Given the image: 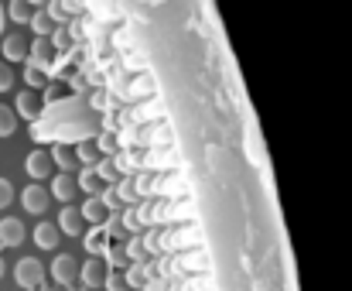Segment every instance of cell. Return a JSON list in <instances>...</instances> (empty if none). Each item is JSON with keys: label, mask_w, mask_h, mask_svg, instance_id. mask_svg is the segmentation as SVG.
I'll return each instance as SVG.
<instances>
[{"label": "cell", "mask_w": 352, "mask_h": 291, "mask_svg": "<svg viewBox=\"0 0 352 291\" xmlns=\"http://www.w3.org/2000/svg\"><path fill=\"white\" fill-rule=\"evenodd\" d=\"M0 250H3V247H0Z\"/></svg>", "instance_id": "obj_33"}, {"label": "cell", "mask_w": 352, "mask_h": 291, "mask_svg": "<svg viewBox=\"0 0 352 291\" xmlns=\"http://www.w3.org/2000/svg\"><path fill=\"white\" fill-rule=\"evenodd\" d=\"M0 52H3V62L10 65V62H28V41L21 38V34H7L3 41H0Z\"/></svg>", "instance_id": "obj_12"}, {"label": "cell", "mask_w": 352, "mask_h": 291, "mask_svg": "<svg viewBox=\"0 0 352 291\" xmlns=\"http://www.w3.org/2000/svg\"><path fill=\"white\" fill-rule=\"evenodd\" d=\"M31 237H34V244H38V247H45V250H55V247H58V240H62L58 226H55V223H45V219L34 226V233H31Z\"/></svg>", "instance_id": "obj_16"}, {"label": "cell", "mask_w": 352, "mask_h": 291, "mask_svg": "<svg viewBox=\"0 0 352 291\" xmlns=\"http://www.w3.org/2000/svg\"><path fill=\"white\" fill-rule=\"evenodd\" d=\"M41 291H48V288H41Z\"/></svg>", "instance_id": "obj_32"}, {"label": "cell", "mask_w": 352, "mask_h": 291, "mask_svg": "<svg viewBox=\"0 0 352 291\" xmlns=\"http://www.w3.org/2000/svg\"><path fill=\"white\" fill-rule=\"evenodd\" d=\"M100 202L107 206V213H120V209H123V202H120V195H117V188H113V185H103Z\"/></svg>", "instance_id": "obj_25"}, {"label": "cell", "mask_w": 352, "mask_h": 291, "mask_svg": "<svg viewBox=\"0 0 352 291\" xmlns=\"http://www.w3.org/2000/svg\"><path fill=\"white\" fill-rule=\"evenodd\" d=\"M82 240H86L89 257H103L107 247H110V233H107V226H93L89 233H82Z\"/></svg>", "instance_id": "obj_15"}, {"label": "cell", "mask_w": 352, "mask_h": 291, "mask_svg": "<svg viewBox=\"0 0 352 291\" xmlns=\"http://www.w3.org/2000/svg\"><path fill=\"white\" fill-rule=\"evenodd\" d=\"M140 291H168V281L154 274V278H151V281H147V285H144V288H140Z\"/></svg>", "instance_id": "obj_29"}, {"label": "cell", "mask_w": 352, "mask_h": 291, "mask_svg": "<svg viewBox=\"0 0 352 291\" xmlns=\"http://www.w3.org/2000/svg\"><path fill=\"white\" fill-rule=\"evenodd\" d=\"M76 161H82V168H93L100 161V151H96V141H82L76 147Z\"/></svg>", "instance_id": "obj_24"}, {"label": "cell", "mask_w": 352, "mask_h": 291, "mask_svg": "<svg viewBox=\"0 0 352 291\" xmlns=\"http://www.w3.org/2000/svg\"><path fill=\"white\" fill-rule=\"evenodd\" d=\"M76 175H62V171H55L52 178H48V195L52 199H58L62 206H72V199H76Z\"/></svg>", "instance_id": "obj_6"}, {"label": "cell", "mask_w": 352, "mask_h": 291, "mask_svg": "<svg viewBox=\"0 0 352 291\" xmlns=\"http://www.w3.org/2000/svg\"><path fill=\"white\" fill-rule=\"evenodd\" d=\"M48 274L55 278V285H62V288L69 291L72 285H76V278H79V261H76L72 254H55Z\"/></svg>", "instance_id": "obj_3"}, {"label": "cell", "mask_w": 352, "mask_h": 291, "mask_svg": "<svg viewBox=\"0 0 352 291\" xmlns=\"http://www.w3.org/2000/svg\"><path fill=\"white\" fill-rule=\"evenodd\" d=\"M14 83H17L14 69H10L7 62H0V93H10V89H14Z\"/></svg>", "instance_id": "obj_26"}, {"label": "cell", "mask_w": 352, "mask_h": 291, "mask_svg": "<svg viewBox=\"0 0 352 291\" xmlns=\"http://www.w3.org/2000/svg\"><path fill=\"white\" fill-rule=\"evenodd\" d=\"M31 31H34L38 38H48V34L55 31V21H52L45 10H38V7H34V14H31Z\"/></svg>", "instance_id": "obj_20"}, {"label": "cell", "mask_w": 352, "mask_h": 291, "mask_svg": "<svg viewBox=\"0 0 352 291\" xmlns=\"http://www.w3.org/2000/svg\"><path fill=\"white\" fill-rule=\"evenodd\" d=\"M28 240V230L17 216H3L0 219V247H21Z\"/></svg>", "instance_id": "obj_8"}, {"label": "cell", "mask_w": 352, "mask_h": 291, "mask_svg": "<svg viewBox=\"0 0 352 291\" xmlns=\"http://www.w3.org/2000/svg\"><path fill=\"white\" fill-rule=\"evenodd\" d=\"M48 202H52V195H48V188H45L41 182H31L28 188H21V206H24V213H31V216H45Z\"/></svg>", "instance_id": "obj_4"}, {"label": "cell", "mask_w": 352, "mask_h": 291, "mask_svg": "<svg viewBox=\"0 0 352 291\" xmlns=\"http://www.w3.org/2000/svg\"><path fill=\"white\" fill-rule=\"evenodd\" d=\"M10 110L17 114V120H38V117H41L38 93H31V89H21V93L14 96V107H10Z\"/></svg>", "instance_id": "obj_7"}, {"label": "cell", "mask_w": 352, "mask_h": 291, "mask_svg": "<svg viewBox=\"0 0 352 291\" xmlns=\"http://www.w3.org/2000/svg\"><path fill=\"white\" fill-rule=\"evenodd\" d=\"M3 274H7V264H3V257H0V278H3Z\"/></svg>", "instance_id": "obj_30"}, {"label": "cell", "mask_w": 352, "mask_h": 291, "mask_svg": "<svg viewBox=\"0 0 352 291\" xmlns=\"http://www.w3.org/2000/svg\"><path fill=\"white\" fill-rule=\"evenodd\" d=\"M14 285L21 291H41L45 288V264L38 257H21L14 264Z\"/></svg>", "instance_id": "obj_1"}, {"label": "cell", "mask_w": 352, "mask_h": 291, "mask_svg": "<svg viewBox=\"0 0 352 291\" xmlns=\"http://www.w3.org/2000/svg\"><path fill=\"white\" fill-rule=\"evenodd\" d=\"M24 83H28L31 93L41 89V86L48 83V69H38V65H28V62H24Z\"/></svg>", "instance_id": "obj_21"}, {"label": "cell", "mask_w": 352, "mask_h": 291, "mask_svg": "<svg viewBox=\"0 0 352 291\" xmlns=\"http://www.w3.org/2000/svg\"><path fill=\"white\" fill-rule=\"evenodd\" d=\"M10 202H14V185L7 178H0V209H7Z\"/></svg>", "instance_id": "obj_28"}, {"label": "cell", "mask_w": 352, "mask_h": 291, "mask_svg": "<svg viewBox=\"0 0 352 291\" xmlns=\"http://www.w3.org/2000/svg\"><path fill=\"white\" fill-rule=\"evenodd\" d=\"M103 291H126L123 271H110V274H107V281H103Z\"/></svg>", "instance_id": "obj_27"}, {"label": "cell", "mask_w": 352, "mask_h": 291, "mask_svg": "<svg viewBox=\"0 0 352 291\" xmlns=\"http://www.w3.org/2000/svg\"><path fill=\"white\" fill-rule=\"evenodd\" d=\"M24 171L31 175V182H41V185H45V178H52V175H55L48 151H45V147H34V151L24 158Z\"/></svg>", "instance_id": "obj_5"}, {"label": "cell", "mask_w": 352, "mask_h": 291, "mask_svg": "<svg viewBox=\"0 0 352 291\" xmlns=\"http://www.w3.org/2000/svg\"><path fill=\"white\" fill-rule=\"evenodd\" d=\"M76 188H79V192H86L89 199H96V195L103 192V182H100L96 168H82V171L76 175Z\"/></svg>", "instance_id": "obj_17"}, {"label": "cell", "mask_w": 352, "mask_h": 291, "mask_svg": "<svg viewBox=\"0 0 352 291\" xmlns=\"http://www.w3.org/2000/svg\"><path fill=\"white\" fill-rule=\"evenodd\" d=\"M151 278H154V264H151V261H140V264H126V268H123V281H126V288L140 291Z\"/></svg>", "instance_id": "obj_11"}, {"label": "cell", "mask_w": 352, "mask_h": 291, "mask_svg": "<svg viewBox=\"0 0 352 291\" xmlns=\"http://www.w3.org/2000/svg\"><path fill=\"white\" fill-rule=\"evenodd\" d=\"M69 291H86V288H69Z\"/></svg>", "instance_id": "obj_31"}, {"label": "cell", "mask_w": 352, "mask_h": 291, "mask_svg": "<svg viewBox=\"0 0 352 291\" xmlns=\"http://www.w3.org/2000/svg\"><path fill=\"white\" fill-rule=\"evenodd\" d=\"M93 168H96V175H100L103 185H117L120 182V171H117V161H113V158H100Z\"/></svg>", "instance_id": "obj_19"}, {"label": "cell", "mask_w": 352, "mask_h": 291, "mask_svg": "<svg viewBox=\"0 0 352 291\" xmlns=\"http://www.w3.org/2000/svg\"><path fill=\"white\" fill-rule=\"evenodd\" d=\"M110 274V264L107 257H89L86 264H79V281L86 291H103V281Z\"/></svg>", "instance_id": "obj_2"}, {"label": "cell", "mask_w": 352, "mask_h": 291, "mask_svg": "<svg viewBox=\"0 0 352 291\" xmlns=\"http://www.w3.org/2000/svg\"><path fill=\"white\" fill-rule=\"evenodd\" d=\"M55 226H58V233H65V237H82V233H86V223H82V216H79V206H62Z\"/></svg>", "instance_id": "obj_9"}, {"label": "cell", "mask_w": 352, "mask_h": 291, "mask_svg": "<svg viewBox=\"0 0 352 291\" xmlns=\"http://www.w3.org/2000/svg\"><path fill=\"white\" fill-rule=\"evenodd\" d=\"M14 134H17V114L7 103H0V138H14Z\"/></svg>", "instance_id": "obj_22"}, {"label": "cell", "mask_w": 352, "mask_h": 291, "mask_svg": "<svg viewBox=\"0 0 352 291\" xmlns=\"http://www.w3.org/2000/svg\"><path fill=\"white\" fill-rule=\"evenodd\" d=\"M96 151H100V158H117L123 147H120L117 134H110V131H107V134H100V138H96Z\"/></svg>", "instance_id": "obj_23"}, {"label": "cell", "mask_w": 352, "mask_h": 291, "mask_svg": "<svg viewBox=\"0 0 352 291\" xmlns=\"http://www.w3.org/2000/svg\"><path fill=\"white\" fill-rule=\"evenodd\" d=\"M52 58H55V41H52V38H34V45L28 48V65L48 69Z\"/></svg>", "instance_id": "obj_10"}, {"label": "cell", "mask_w": 352, "mask_h": 291, "mask_svg": "<svg viewBox=\"0 0 352 291\" xmlns=\"http://www.w3.org/2000/svg\"><path fill=\"white\" fill-rule=\"evenodd\" d=\"M31 14H34V3H28V0H10L7 3V17L21 28V24H31Z\"/></svg>", "instance_id": "obj_18"}, {"label": "cell", "mask_w": 352, "mask_h": 291, "mask_svg": "<svg viewBox=\"0 0 352 291\" xmlns=\"http://www.w3.org/2000/svg\"><path fill=\"white\" fill-rule=\"evenodd\" d=\"M79 216H82V223H89V226H103V223L110 219V213H107V206L100 202V195H96V199H86V202L79 206Z\"/></svg>", "instance_id": "obj_14"}, {"label": "cell", "mask_w": 352, "mask_h": 291, "mask_svg": "<svg viewBox=\"0 0 352 291\" xmlns=\"http://www.w3.org/2000/svg\"><path fill=\"white\" fill-rule=\"evenodd\" d=\"M48 158H52V168L62 171V175H72V168L79 164V161H76V151H72L69 144H55L52 151H48Z\"/></svg>", "instance_id": "obj_13"}]
</instances>
